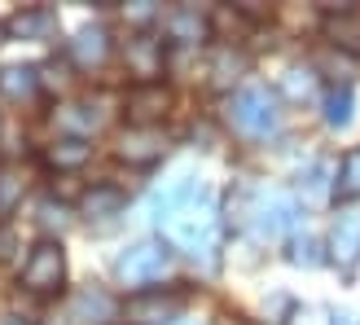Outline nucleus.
Listing matches in <instances>:
<instances>
[{
	"label": "nucleus",
	"mask_w": 360,
	"mask_h": 325,
	"mask_svg": "<svg viewBox=\"0 0 360 325\" xmlns=\"http://www.w3.org/2000/svg\"><path fill=\"white\" fill-rule=\"evenodd\" d=\"M154 220L163 229V242L185 250L193 260H215L220 246V207H215V189L207 180H176V185L154 203Z\"/></svg>",
	"instance_id": "nucleus-1"
},
{
	"label": "nucleus",
	"mask_w": 360,
	"mask_h": 325,
	"mask_svg": "<svg viewBox=\"0 0 360 325\" xmlns=\"http://www.w3.org/2000/svg\"><path fill=\"white\" fill-rule=\"evenodd\" d=\"M229 119H233V128H238L242 136H273L281 128V110H277V93L273 88H264V84H250L242 88L238 97H233L229 106Z\"/></svg>",
	"instance_id": "nucleus-2"
},
{
	"label": "nucleus",
	"mask_w": 360,
	"mask_h": 325,
	"mask_svg": "<svg viewBox=\"0 0 360 325\" xmlns=\"http://www.w3.org/2000/svg\"><path fill=\"white\" fill-rule=\"evenodd\" d=\"M62 281H66V250L62 242L40 238L22 264V286L31 295H53V291H62Z\"/></svg>",
	"instance_id": "nucleus-3"
},
{
	"label": "nucleus",
	"mask_w": 360,
	"mask_h": 325,
	"mask_svg": "<svg viewBox=\"0 0 360 325\" xmlns=\"http://www.w3.org/2000/svg\"><path fill=\"white\" fill-rule=\"evenodd\" d=\"M172 268V250L167 242H136L132 250H123L115 264V277L123 286H150Z\"/></svg>",
	"instance_id": "nucleus-4"
},
{
	"label": "nucleus",
	"mask_w": 360,
	"mask_h": 325,
	"mask_svg": "<svg viewBox=\"0 0 360 325\" xmlns=\"http://www.w3.org/2000/svg\"><path fill=\"white\" fill-rule=\"evenodd\" d=\"M299 220V207H295V198L290 193H281V189H268L259 193V203H255V233L259 238H281L285 229H290Z\"/></svg>",
	"instance_id": "nucleus-5"
},
{
	"label": "nucleus",
	"mask_w": 360,
	"mask_h": 325,
	"mask_svg": "<svg viewBox=\"0 0 360 325\" xmlns=\"http://www.w3.org/2000/svg\"><path fill=\"white\" fill-rule=\"evenodd\" d=\"M189 295L185 291H172V295H136L123 303V317H128L132 325H158V321H176L180 312H185Z\"/></svg>",
	"instance_id": "nucleus-6"
},
{
	"label": "nucleus",
	"mask_w": 360,
	"mask_h": 325,
	"mask_svg": "<svg viewBox=\"0 0 360 325\" xmlns=\"http://www.w3.org/2000/svg\"><path fill=\"white\" fill-rule=\"evenodd\" d=\"M330 250L343 273H352V268L360 264V207H343L334 220V233H330Z\"/></svg>",
	"instance_id": "nucleus-7"
},
{
	"label": "nucleus",
	"mask_w": 360,
	"mask_h": 325,
	"mask_svg": "<svg viewBox=\"0 0 360 325\" xmlns=\"http://www.w3.org/2000/svg\"><path fill=\"white\" fill-rule=\"evenodd\" d=\"M167 106H172V93L163 84H136L132 93H128V119L136 123V128H154L158 119L167 115Z\"/></svg>",
	"instance_id": "nucleus-8"
},
{
	"label": "nucleus",
	"mask_w": 360,
	"mask_h": 325,
	"mask_svg": "<svg viewBox=\"0 0 360 325\" xmlns=\"http://www.w3.org/2000/svg\"><path fill=\"white\" fill-rule=\"evenodd\" d=\"M321 27H326L330 44H338L343 53H356L360 58V9H330Z\"/></svg>",
	"instance_id": "nucleus-9"
},
{
	"label": "nucleus",
	"mask_w": 360,
	"mask_h": 325,
	"mask_svg": "<svg viewBox=\"0 0 360 325\" xmlns=\"http://www.w3.org/2000/svg\"><path fill=\"white\" fill-rule=\"evenodd\" d=\"M105 53H110V31L105 27H84L75 40H70V58H75V66H84V70L101 66Z\"/></svg>",
	"instance_id": "nucleus-10"
},
{
	"label": "nucleus",
	"mask_w": 360,
	"mask_h": 325,
	"mask_svg": "<svg viewBox=\"0 0 360 325\" xmlns=\"http://www.w3.org/2000/svg\"><path fill=\"white\" fill-rule=\"evenodd\" d=\"M163 31H167V40H176V44H202L207 40V18L198 9H172L163 18Z\"/></svg>",
	"instance_id": "nucleus-11"
},
{
	"label": "nucleus",
	"mask_w": 360,
	"mask_h": 325,
	"mask_svg": "<svg viewBox=\"0 0 360 325\" xmlns=\"http://www.w3.org/2000/svg\"><path fill=\"white\" fill-rule=\"evenodd\" d=\"M22 40H53V31H58V13H53L49 5H35V9H22L9 23Z\"/></svg>",
	"instance_id": "nucleus-12"
},
{
	"label": "nucleus",
	"mask_w": 360,
	"mask_h": 325,
	"mask_svg": "<svg viewBox=\"0 0 360 325\" xmlns=\"http://www.w3.org/2000/svg\"><path fill=\"white\" fill-rule=\"evenodd\" d=\"M158 154H163V136H158L154 128H132L119 141V158H128V162H150Z\"/></svg>",
	"instance_id": "nucleus-13"
},
{
	"label": "nucleus",
	"mask_w": 360,
	"mask_h": 325,
	"mask_svg": "<svg viewBox=\"0 0 360 325\" xmlns=\"http://www.w3.org/2000/svg\"><path fill=\"white\" fill-rule=\"evenodd\" d=\"M128 66H132V75H141V84H150V75H158V66H163V44L150 40V35L132 40L128 44Z\"/></svg>",
	"instance_id": "nucleus-14"
},
{
	"label": "nucleus",
	"mask_w": 360,
	"mask_h": 325,
	"mask_svg": "<svg viewBox=\"0 0 360 325\" xmlns=\"http://www.w3.org/2000/svg\"><path fill=\"white\" fill-rule=\"evenodd\" d=\"M123 207H128V193H123L119 185H93L84 193V203H79L84 215H115Z\"/></svg>",
	"instance_id": "nucleus-15"
},
{
	"label": "nucleus",
	"mask_w": 360,
	"mask_h": 325,
	"mask_svg": "<svg viewBox=\"0 0 360 325\" xmlns=\"http://www.w3.org/2000/svg\"><path fill=\"white\" fill-rule=\"evenodd\" d=\"M35 88H40V75H35V66H9L5 75H0V93L13 97V101L35 97Z\"/></svg>",
	"instance_id": "nucleus-16"
},
{
	"label": "nucleus",
	"mask_w": 360,
	"mask_h": 325,
	"mask_svg": "<svg viewBox=\"0 0 360 325\" xmlns=\"http://www.w3.org/2000/svg\"><path fill=\"white\" fill-rule=\"evenodd\" d=\"M101 110H88V106H66V110L58 115V128H66V132H79V141L84 136H93L97 128H101Z\"/></svg>",
	"instance_id": "nucleus-17"
},
{
	"label": "nucleus",
	"mask_w": 360,
	"mask_h": 325,
	"mask_svg": "<svg viewBox=\"0 0 360 325\" xmlns=\"http://www.w3.org/2000/svg\"><path fill=\"white\" fill-rule=\"evenodd\" d=\"M88 154H93V146H88V141L66 136V141H58V146L49 150V162H53V167H84Z\"/></svg>",
	"instance_id": "nucleus-18"
},
{
	"label": "nucleus",
	"mask_w": 360,
	"mask_h": 325,
	"mask_svg": "<svg viewBox=\"0 0 360 325\" xmlns=\"http://www.w3.org/2000/svg\"><path fill=\"white\" fill-rule=\"evenodd\" d=\"M75 312H79V317H93L97 325H105V321L115 317V299L101 295V291H84V295L75 299Z\"/></svg>",
	"instance_id": "nucleus-19"
},
{
	"label": "nucleus",
	"mask_w": 360,
	"mask_h": 325,
	"mask_svg": "<svg viewBox=\"0 0 360 325\" xmlns=\"http://www.w3.org/2000/svg\"><path fill=\"white\" fill-rule=\"evenodd\" d=\"M338 198H360V150L343 154V167H338Z\"/></svg>",
	"instance_id": "nucleus-20"
},
{
	"label": "nucleus",
	"mask_w": 360,
	"mask_h": 325,
	"mask_svg": "<svg viewBox=\"0 0 360 325\" xmlns=\"http://www.w3.org/2000/svg\"><path fill=\"white\" fill-rule=\"evenodd\" d=\"M347 119H352V88H330L326 93V123L343 128Z\"/></svg>",
	"instance_id": "nucleus-21"
},
{
	"label": "nucleus",
	"mask_w": 360,
	"mask_h": 325,
	"mask_svg": "<svg viewBox=\"0 0 360 325\" xmlns=\"http://www.w3.org/2000/svg\"><path fill=\"white\" fill-rule=\"evenodd\" d=\"M18 198H22V176L13 167H0V211H9Z\"/></svg>",
	"instance_id": "nucleus-22"
},
{
	"label": "nucleus",
	"mask_w": 360,
	"mask_h": 325,
	"mask_svg": "<svg viewBox=\"0 0 360 325\" xmlns=\"http://www.w3.org/2000/svg\"><path fill=\"white\" fill-rule=\"evenodd\" d=\"M290 260H295V264H308V268H312V264H321V255H316V242H312V238H308V242H299Z\"/></svg>",
	"instance_id": "nucleus-23"
},
{
	"label": "nucleus",
	"mask_w": 360,
	"mask_h": 325,
	"mask_svg": "<svg viewBox=\"0 0 360 325\" xmlns=\"http://www.w3.org/2000/svg\"><path fill=\"white\" fill-rule=\"evenodd\" d=\"M13 255V233H0V260Z\"/></svg>",
	"instance_id": "nucleus-24"
},
{
	"label": "nucleus",
	"mask_w": 360,
	"mask_h": 325,
	"mask_svg": "<svg viewBox=\"0 0 360 325\" xmlns=\"http://www.w3.org/2000/svg\"><path fill=\"white\" fill-rule=\"evenodd\" d=\"M334 325H360V317H352V312H334Z\"/></svg>",
	"instance_id": "nucleus-25"
},
{
	"label": "nucleus",
	"mask_w": 360,
	"mask_h": 325,
	"mask_svg": "<svg viewBox=\"0 0 360 325\" xmlns=\"http://www.w3.org/2000/svg\"><path fill=\"white\" fill-rule=\"evenodd\" d=\"M0 325H31V321H22V317H0Z\"/></svg>",
	"instance_id": "nucleus-26"
},
{
	"label": "nucleus",
	"mask_w": 360,
	"mask_h": 325,
	"mask_svg": "<svg viewBox=\"0 0 360 325\" xmlns=\"http://www.w3.org/2000/svg\"><path fill=\"white\" fill-rule=\"evenodd\" d=\"M0 44H5V23H0Z\"/></svg>",
	"instance_id": "nucleus-27"
}]
</instances>
